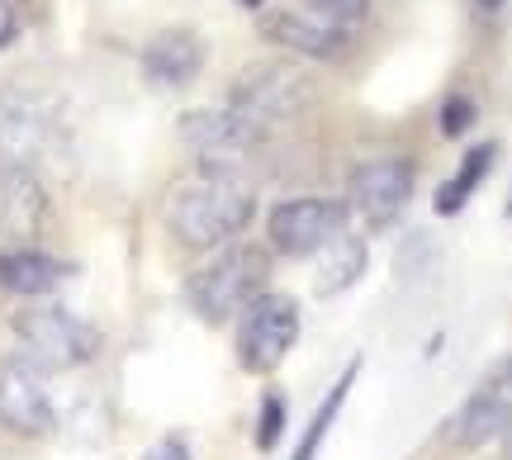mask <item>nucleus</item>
Instances as JSON below:
<instances>
[{
	"label": "nucleus",
	"instance_id": "25",
	"mask_svg": "<svg viewBox=\"0 0 512 460\" xmlns=\"http://www.w3.org/2000/svg\"><path fill=\"white\" fill-rule=\"evenodd\" d=\"M503 380H508V385H512V356H508V366H503Z\"/></svg>",
	"mask_w": 512,
	"mask_h": 460
},
{
	"label": "nucleus",
	"instance_id": "2",
	"mask_svg": "<svg viewBox=\"0 0 512 460\" xmlns=\"http://www.w3.org/2000/svg\"><path fill=\"white\" fill-rule=\"evenodd\" d=\"M266 276H271V261L261 247H228L223 257H214L204 271L190 276L185 295L204 323H228L256 295H266Z\"/></svg>",
	"mask_w": 512,
	"mask_h": 460
},
{
	"label": "nucleus",
	"instance_id": "23",
	"mask_svg": "<svg viewBox=\"0 0 512 460\" xmlns=\"http://www.w3.org/2000/svg\"><path fill=\"white\" fill-rule=\"evenodd\" d=\"M19 34V19H15V5L10 0H0V48L10 43V38Z\"/></svg>",
	"mask_w": 512,
	"mask_h": 460
},
{
	"label": "nucleus",
	"instance_id": "5",
	"mask_svg": "<svg viewBox=\"0 0 512 460\" xmlns=\"http://www.w3.org/2000/svg\"><path fill=\"white\" fill-rule=\"evenodd\" d=\"M228 110H238L242 119H252L256 129L271 133L275 124H285L290 114H299L309 105V81L285 67V62H252L233 76L228 86Z\"/></svg>",
	"mask_w": 512,
	"mask_h": 460
},
{
	"label": "nucleus",
	"instance_id": "7",
	"mask_svg": "<svg viewBox=\"0 0 512 460\" xmlns=\"http://www.w3.org/2000/svg\"><path fill=\"white\" fill-rule=\"evenodd\" d=\"M299 342V304L280 290L256 295L238 323V361L252 375H271Z\"/></svg>",
	"mask_w": 512,
	"mask_h": 460
},
{
	"label": "nucleus",
	"instance_id": "16",
	"mask_svg": "<svg viewBox=\"0 0 512 460\" xmlns=\"http://www.w3.org/2000/svg\"><path fill=\"white\" fill-rule=\"evenodd\" d=\"M43 219V190L29 171H0V228L5 233H34Z\"/></svg>",
	"mask_w": 512,
	"mask_h": 460
},
{
	"label": "nucleus",
	"instance_id": "22",
	"mask_svg": "<svg viewBox=\"0 0 512 460\" xmlns=\"http://www.w3.org/2000/svg\"><path fill=\"white\" fill-rule=\"evenodd\" d=\"M143 460H195V456H190V446H185L181 437H162Z\"/></svg>",
	"mask_w": 512,
	"mask_h": 460
},
{
	"label": "nucleus",
	"instance_id": "14",
	"mask_svg": "<svg viewBox=\"0 0 512 460\" xmlns=\"http://www.w3.org/2000/svg\"><path fill=\"white\" fill-rule=\"evenodd\" d=\"M67 276V266L57 257H48L43 247H10L0 252V290L5 295H19V299H38L57 290Z\"/></svg>",
	"mask_w": 512,
	"mask_h": 460
},
{
	"label": "nucleus",
	"instance_id": "13",
	"mask_svg": "<svg viewBox=\"0 0 512 460\" xmlns=\"http://www.w3.org/2000/svg\"><path fill=\"white\" fill-rule=\"evenodd\" d=\"M204 67V43L190 29H166L143 48V76L162 91H181L190 86Z\"/></svg>",
	"mask_w": 512,
	"mask_h": 460
},
{
	"label": "nucleus",
	"instance_id": "6",
	"mask_svg": "<svg viewBox=\"0 0 512 460\" xmlns=\"http://www.w3.org/2000/svg\"><path fill=\"white\" fill-rule=\"evenodd\" d=\"M62 143V119L38 95H0V171H29Z\"/></svg>",
	"mask_w": 512,
	"mask_h": 460
},
{
	"label": "nucleus",
	"instance_id": "19",
	"mask_svg": "<svg viewBox=\"0 0 512 460\" xmlns=\"http://www.w3.org/2000/svg\"><path fill=\"white\" fill-rule=\"evenodd\" d=\"M280 432H285V399H280V394H266V399H261V418H256V446L271 451V446L280 442Z\"/></svg>",
	"mask_w": 512,
	"mask_h": 460
},
{
	"label": "nucleus",
	"instance_id": "26",
	"mask_svg": "<svg viewBox=\"0 0 512 460\" xmlns=\"http://www.w3.org/2000/svg\"><path fill=\"white\" fill-rule=\"evenodd\" d=\"M503 446H508V460H512V432H508V437H503Z\"/></svg>",
	"mask_w": 512,
	"mask_h": 460
},
{
	"label": "nucleus",
	"instance_id": "21",
	"mask_svg": "<svg viewBox=\"0 0 512 460\" xmlns=\"http://www.w3.org/2000/svg\"><path fill=\"white\" fill-rule=\"evenodd\" d=\"M475 124V100H465V95H451L446 105H441V133L446 138H456Z\"/></svg>",
	"mask_w": 512,
	"mask_h": 460
},
{
	"label": "nucleus",
	"instance_id": "3",
	"mask_svg": "<svg viewBox=\"0 0 512 460\" xmlns=\"http://www.w3.org/2000/svg\"><path fill=\"white\" fill-rule=\"evenodd\" d=\"M15 337L24 347V361L38 370H76L100 356V332L72 309H24L15 318Z\"/></svg>",
	"mask_w": 512,
	"mask_h": 460
},
{
	"label": "nucleus",
	"instance_id": "20",
	"mask_svg": "<svg viewBox=\"0 0 512 460\" xmlns=\"http://www.w3.org/2000/svg\"><path fill=\"white\" fill-rule=\"evenodd\" d=\"M313 15L332 19L337 29H351V24H361V19H370V0H309Z\"/></svg>",
	"mask_w": 512,
	"mask_h": 460
},
{
	"label": "nucleus",
	"instance_id": "17",
	"mask_svg": "<svg viewBox=\"0 0 512 460\" xmlns=\"http://www.w3.org/2000/svg\"><path fill=\"white\" fill-rule=\"evenodd\" d=\"M494 157H498V143H479L475 152H465L460 171L437 190V214L441 219H451V214H460V209L470 204V195H475L479 185H484V176L494 171Z\"/></svg>",
	"mask_w": 512,
	"mask_h": 460
},
{
	"label": "nucleus",
	"instance_id": "10",
	"mask_svg": "<svg viewBox=\"0 0 512 460\" xmlns=\"http://www.w3.org/2000/svg\"><path fill=\"white\" fill-rule=\"evenodd\" d=\"M418 171L408 157H370L351 171V214H361L366 228H389L413 200Z\"/></svg>",
	"mask_w": 512,
	"mask_h": 460
},
{
	"label": "nucleus",
	"instance_id": "11",
	"mask_svg": "<svg viewBox=\"0 0 512 460\" xmlns=\"http://www.w3.org/2000/svg\"><path fill=\"white\" fill-rule=\"evenodd\" d=\"M512 432V385L503 380V370L489 375L484 385L456 408L451 418V442L465 446V451H479V446H494Z\"/></svg>",
	"mask_w": 512,
	"mask_h": 460
},
{
	"label": "nucleus",
	"instance_id": "12",
	"mask_svg": "<svg viewBox=\"0 0 512 460\" xmlns=\"http://www.w3.org/2000/svg\"><path fill=\"white\" fill-rule=\"evenodd\" d=\"M261 34L271 38L275 48H290L313 62H332L347 53V29H337L332 19L313 15V10H290V5H271L261 15Z\"/></svg>",
	"mask_w": 512,
	"mask_h": 460
},
{
	"label": "nucleus",
	"instance_id": "4",
	"mask_svg": "<svg viewBox=\"0 0 512 460\" xmlns=\"http://www.w3.org/2000/svg\"><path fill=\"white\" fill-rule=\"evenodd\" d=\"M351 223V204L332 200V195H294V200H280L266 219V233H271V247L280 257H318L323 247L347 233Z\"/></svg>",
	"mask_w": 512,
	"mask_h": 460
},
{
	"label": "nucleus",
	"instance_id": "8",
	"mask_svg": "<svg viewBox=\"0 0 512 460\" xmlns=\"http://www.w3.org/2000/svg\"><path fill=\"white\" fill-rule=\"evenodd\" d=\"M266 129L242 119L228 105H204V110L181 114V143L200 157L204 171H233L252 148H261Z\"/></svg>",
	"mask_w": 512,
	"mask_h": 460
},
{
	"label": "nucleus",
	"instance_id": "24",
	"mask_svg": "<svg viewBox=\"0 0 512 460\" xmlns=\"http://www.w3.org/2000/svg\"><path fill=\"white\" fill-rule=\"evenodd\" d=\"M479 10H503V0H475Z\"/></svg>",
	"mask_w": 512,
	"mask_h": 460
},
{
	"label": "nucleus",
	"instance_id": "27",
	"mask_svg": "<svg viewBox=\"0 0 512 460\" xmlns=\"http://www.w3.org/2000/svg\"><path fill=\"white\" fill-rule=\"evenodd\" d=\"M508 219H512V195H508Z\"/></svg>",
	"mask_w": 512,
	"mask_h": 460
},
{
	"label": "nucleus",
	"instance_id": "1",
	"mask_svg": "<svg viewBox=\"0 0 512 460\" xmlns=\"http://www.w3.org/2000/svg\"><path fill=\"white\" fill-rule=\"evenodd\" d=\"M256 190L238 171H195L185 176L171 200H166V223L185 247H223L252 223Z\"/></svg>",
	"mask_w": 512,
	"mask_h": 460
},
{
	"label": "nucleus",
	"instance_id": "18",
	"mask_svg": "<svg viewBox=\"0 0 512 460\" xmlns=\"http://www.w3.org/2000/svg\"><path fill=\"white\" fill-rule=\"evenodd\" d=\"M356 361H351L347 370H342V380L328 389V399L318 404V413H313V423H309V432L299 437V446H294V456L290 460H313L318 456V446H323V437L332 432V423H337V413H342V404H347V394H351V385H356Z\"/></svg>",
	"mask_w": 512,
	"mask_h": 460
},
{
	"label": "nucleus",
	"instance_id": "9",
	"mask_svg": "<svg viewBox=\"0 0 512 460\" xmlns=\"http://www.w3.org/2000/svg\"><path fill=\"white\" fill-rule=\"evenodd\" d=\"M0 427L15 432V437H48L57 427L48 380L24 356H5L0 361Z\"/></svg>",
	"mask_w": 512,
	"mask_h": 460
},
{
	"label": "nucleus",
	"instance_id": "15",
	"mask_svg": "<svg viewBox=\"0 0 512 460\" xmlns=\"http://www.w3.org/2000/svg\"><path fill=\"white\" fill-rule=\"evenodd\" d=\"M366 266H370L366 238H351V233H342L332 247H323V252H318V276H313V290H318L323 299L347 295L351 285L366 276Z\"/></svg>",
	"mask_w": 512,
	"mask_h": 460
}]
</instances>
